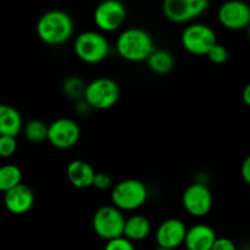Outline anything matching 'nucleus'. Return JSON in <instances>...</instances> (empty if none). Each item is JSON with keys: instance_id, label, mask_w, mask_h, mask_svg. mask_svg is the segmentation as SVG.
Here are the masks:
<instances>
[{"instance_id": "bb28decb", "label": "nucleus", "mask_w": 250, "mask_h": 250, "mask_svg": "<svg viewBox=\"0 0 250 250\" xmlns=\"http://www.w3.org/2000/svg\"><path fill=\"white\" fill-rule=\"evenodd\" d=\"M211 250H237V246L232 239L226 237H217Z\"/></svg>"}, {"instance_id": "412c9836", "label": "nucleus", "mask_w": 250, "mask_h": 250, "mask_svg": "<svg viewBox=\"0 0 250 250\" xmlns=\"http://www.w3.org/2000/svg\"><path fill=\"white\" fill-rule=\"evenodd\" d=\"M49 126L41 120H32L23 126V134L27 141L32 143H41L48 139Z\"/></svg>"}, {"instance_id": "dca6fc26", "label": "nucleus", "mask_w": 250, "mask_h": 250, "mask_svg": "<svg viewBox=\"0 0 250 250\" xmlns=\"http://www.w3.org/2000/svg\"><path fill=\"white\" fill-rule=\"evenodd\" d=\"M95 173L97 172L92 167V165L84 160L71 161L66 168V176H67L68 182L78 189L93 187Z\"/></svg>"}, {"instance_id": "c756f323", "label": "nucleus", "mask_w": 250, "mask_h": 250, "mask_svg": "<svg viewBox=\"0 0 250 250\" xmlns=\"http://www.w3.org/2000/svg\"><path fill=\"white\" fill-rule=\"evenodd\" d=\"M154 250H173V249H166V248H160V247H158V248Z\"/></svg>"}, {"instance_id": "f3484780", "label": "nucleus", "mask_w": 250, "mask_h": 250, "mask_svg": "<svg viewBox=\"0 0 250 250\" xmlns=\"http://www.w3.org/2000/svg\"><path fill=\"white\" fill-rule=\"evenodd\" d=\"M23 129L22 116L11 105L0 104V136L17 137Z\"/></svg>"}, {"instance_id": "6e6552de", "label": "nucleus", "mask_w": 250, "mask_h": 250, "mask_svg": "<svg viewBox=\"0 0 250 250\" xmlns=\"http://www.w3.org/2000/svg\"><path fill=\"white\" fill-rule=\"evenodd\" d=\"M127 19V9L120 0H103L95 7L93 20L99 31L111 33L124 26Z\"/></svg>"}, {"instance_id": "f8f14e48", "label": "nucleus", "mask_w": 250, "mask_h": 250, "mask_svg": "<svg viewBox=\"0 0 250 250\" xmlns=\"http://www.w3.org/2000/svg\"><path fill=\"white\" fill-rule=\"evenodd\" d=\"M217 20L229 31H241L250 24V6L242 0H229L220 6Z\"/></svg>"}, {"instance_id": "4be33fe9", "label": "nucleus", "mask_w": 250, "mask_h": 250, "mask_svg": "<svg viewBox=\"0 0 250 250\" xmlns=\"http://www.w3.org/2000/svg\"><path fill=\"white\" fill-rule=\"evenodd\" d=\"M85 87H87V84H84V82L80 77L72 76L63 82L62 89L63 93L71 99L82 100L84 98Z\"/></svg>"}, {"instance_id": "7ed1b4c3", "label": "nucleus", "mask_w": 250, "mask_h": 250, "mask_svg": "<svg viewBox=\"0 0 250 250\" xmlns=\"http://www.w3.org/2000/svg\"><path fill=\"white\" fill-rule=\"evenodd\" d=\"M149 197L146 183L136 178L120 181L111 189V203L121 211H134L146 203Z\"/></svg>"}, {"instance_id": "20e7f679", "label": "nucleus", "mask_w": 250, "mask_h": 250, "mask_svg": "<svg viewBox=\"0 0 250 250\" xmlns=\"http://www.w3.org/2000/svg\"><path fill=\"white\" fill-rule=\"evenodd\" d=\"M73 50L81 61L95 65L107 58L110 53V44L106 37L100 32L85 31L76 37Z\"/></svg>"}, {"instance_id": "393cba45", "label": "nucleus", "mask_w": 250, "mask_h": 250, "mask_svg": "<svg viewBox=\"0 0 250 250\" xmlns=\"http://www.w3.org/2000/svg\"><path fill=\"white\" fill-rule=\"evenodd\" d=\"M104 250H136V247L133 242L122 236L106 242Z\"/></svg>"}, {"instance_id": "f03ea898", "label": "nucleus", "mask_w": 250, "mask_h": 250, "mask_svg": "<svg viewBox=\"0 0 250 250\" xmlns=\"http://www.w3.org/2000/svg\"><path fill=\"white\" fill-rule=\"evenodd\" d=\"M75 31V24L70 15L61 10H50L39 17L37 34L48 45H61L70 41Z\"/></svg>"}, {"instance_id": "9b49d317", "label": "nucleus", "mask_w": 250, "mask_h": 250, "mask_svg": "<svg viewBox=\"0 0 250 250\" xmlns=\"http://www.w3.org/2000/svg\"><path fill=\"white\" fill-rule=\"evenodd\" d=\"M81 138V128L72 119L61 117L49 125L48 141L54 148L71 149L78 143Z\"/></svg>"}, {"instance_id": "7c9ffc66", "label": "nucleus", "mask_w": 250, "mask_h": 250, "mask_svg": "<svg viewBox=\"0 0 250 250\" xmlns=\"http://www.w3.org/2000/svg\"><path fill=\"white\" fill-rule=\"evenodd\" d=\"M247 29H248V37H249V38H250V24H249V26H248V28H247Z\"/></svg>"}, {"instance_id": "a211bd4d", "label": "nucleus", "mask_w": 250, "mask_h": 250, "mask_svg": "<svg viewBox=\"0 0 250 250\" xmlns=\"http://www.w3.org/2000/svg\"><path fill=\"white\" fill-rule=\"evenodd\" d=\"M151 233V224L148 217L143 215H132L127 217L125 224L124 237L131 242H142L148 238Z\"/></svg>"}, {"instance_id": "cd10ccee", "label": "nucleus", "mask_w": 250, "mask_h": 250, "mask_svg": "<svg viewBox=\"0 0 250 250\" xmlns=\"http://www.w3.org/2000/svg\"><path fill=\"white\" fill-rule=\"evenodd\" d=\"M241 175L242 178L244 180V182L250 186V155L247 156V158L244 159L243 164H242Z\"/></svg>"}, {"instance_id": "c85d7f7f", "label": "nucleus", "mask_w": 250, "mask_h": 250, "mask_svg": "<svg viewBox=\"0 0 250 250\" xmlns=\"http://www.w3.org/2000/svg\"><path fill=\"white\" fill-rule=\"evenodd\" d=\"M242 99H243L244 104L250 106V83L244 87L243 93H242Z\"/></svg>"}, {"instance_id": "4468645a", "label": "nucleus", "mask_w": 250, "mask_h": 250, "mask_svg": "<svg viewBox=\"0 0 250 250\" xmlns=\"http://www.w3.org/2000/svg\"><path fill=\"white\" fill-rule=\"evenodd\" d=\"M4 204L7 211L14 215L27 214L34 204V193L27 185H19L4 193Z\"/></svg>"}, {"instance_id": "423d86ee", "label": "nucleus", "mask_w": 250, "mask_h": 250, "mask_svg": "<svg viewBox=\"0 0 250 250\" xmlns=\"http://www.w3.org/2000/svg\"><path fill=\"white\" fill-rule=\"evenodd\" d=\"M83 99L92 109H111L117 104L120 99V87L116 81H114L112 78H95L85 87Z\"/></svg>"}, {"instance_id": "6ab92c4d", "label": "nucleus", "mask_w": 250, "mask_h": 250, "mask_svg": "<svg viewBox=\"0 0 250 250\" xmlns=\"http://www.w3.org/2000/svg\"><path fill=\"white\" fill-rule=\"evenodd\" d=\"M146 63L150 71L156 75H166L175 67V58L170 51L155 49L146 60Z\"/></svg>"}, {"instance_id": "39448f33", "label": "nucleus", "mask_w": 250, "mask_h": 250, "mask_svg": "<svg viewBox=\"0 0 250 250\" xmlns=\"http://www.w3.org/2000/svg\"><path fill=\"white\" fill-rule=\"evenodd\" d=\"M126 217L124 212L114 205L100 207L93 215L92 226L99 238L109 242L124 236Z\"/></svg>"}, {"instance_id": "5701e85b", "label": "nucleus", "mask_w": 250, "mask_h": 250, "mask_svg": "<svg viewBox=\"0 0 250 250\" xmlns=\"http://www.w3.org/2000/svg\"><path fill=\"white\" fill-rule=\"evenodd\" d=\"M17 150L16 137L0 136V158H10Z\"/></svg>"}, {"instance_id": "0eeeda50", "label": "nucleus", "mask_w": 250, "mask_h": 250, "mask_svg": "<svg viewBox=\"0 0 250 250\" xmlns=\"http://www.w3.org/2000/svg\"><path fill=\"white\" fill-rule=\"evenodd\" d=\"M181 44L192 55H208L211 48L217 44L214 29L204 23H189L181 34Z\"/></svg>"}, {"instance_id": "9d476101", "label": "nucleus", "mask_w": 250, "mask_h": 250, "mask_svg": "<svg viewBox=\"0 0 250 250\" xmlns=\"http://www.w3.org/2000/svg\"><path fill=\"white\" fill-rule=\"evenodd\" d=\"M182 204L186 211L193 217H204L211 211L214 198L205 183L194 182L188 186L182 194Z\"/></svg>"}, {"instance_id": "2eb2a0df", "label": "nucleus", "mask_w": 250, "mask_h": 250, "mask_svg": "<svg viewBox=\"0 0 250 250\" xmlns=\"http://www.w3.org/2000/svg\"><path fill=\"white\" fill-rule=\"evenodd\" d=\"M216 239V232L211 226L197 224L188 229L185 246L187 250H211Z\"/></svg>"}, {"instance_id": "aec40b11", "label": "nucleus", "mask_w": 250, "mask_h": 250, "mask_svg": "<svg viewBox=\"0 0 250 250\" xmlns=\"http://www.w3.org/2000/svg\"><path fill=\"white\" fill-rule=\"evenodd\" d=\"M22 183V171L14 164L0 167V192L6 193Z\"/></svg>"}, {"instance_id": "f257e3e1", "label": "nucleus", "mask_w": 250, "mask_h": 250, "mask_svg": "<svg viewBox=\"0 0 250 250\" xmlns=\"http://www.w3.org/2000/svg\"><path fill=\"white\" fill-rule=\"evenodd\" d=\"M117 54L129 62H143L155 50L150 34L143 28L131 27L119 34L116 39Z\"/></svg>"}, {"instance_id": "1a4fd4ad", "label": "nucleus", "mask_w": 250, "mask_h": 250, "mask_svg": "<svg viewBox=\"0 0 250 250\" xmlns=\"http://www.w3.org/2000/svg\"><path fill=\"white\" fill-rule=\"evenodd\" d=\"M209 0H164L163 11L173 23H189L207 11Z\"/></svg>"}, {"instance_id": "a878e982", "label": "nucleus", "mask_w": 250, "mask_h": 250, "mask_svg": "<svg viewBox=\"0 0 250 250\" xmlns=\"http://www.w3.org/2000/svg\"><path fill=\"white\" fill-rule=\"evenodd\" d=\"M112 186V178L110 175L105 172H97L94 177V182H93V187H95L99 190H106L111 188Z\"/></svg>"}, {"instance_id": "b1692460", "label": "nucleus", "mask_w": 250, "mask_h": 250, "mask_svg": "<svg viewBox=\"0 0 250 250\" xmlns=\"http://www.w3.org/2000/svg\"><path fill=\"white\" fill-rule=\"evenodd\" d=\"M207 56L209 58V60L211 61L212 63L222 65V63H225L229 60V51H227L226 46L217 43L214 48H211V50L208 53Z\"/></svg>"}, {"instance_id": "ddd939ff", "label": "nucleus", "mask_w": 250, "mask_h": 250, "mask_svg": "<svg viewBox=\"0 0 250 250\" xmlns=\"http://www.w3.org/2000/svg\"><path fill=\"white\" fill-rule=\"evenodd\" d=\"M187 226L180 219H167L159 225L155 233V241L158 247L176 250L185 244L187 236Z\"/></svg>"}]
</instances>
